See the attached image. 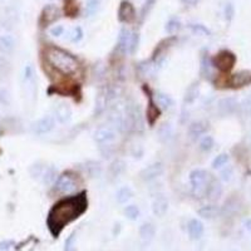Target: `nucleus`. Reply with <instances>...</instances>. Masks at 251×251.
<instances>
[{"mask_svg": "<svg viewBox=\"0 0 251 251\" xmlns=\"http://www.w3.org/2000/svg\"><path fill=\"white\" fill-rule=\"evenodd\" d=\"M200 96V83L194 82L192 84L188 85V88L186 89V93H184V104H192L197 100Z\"/></svg>", "mask_w": 251, "mask_h": 251, "instance_id": "a878e982", "label": "nucleus"}, {"mask_svg": "<svg viewBox=\"0 0 251 251\" xmlns=\"http://www.w3.org/2000/svg\"><path fill=\"white\" fill-rule=\"evenodd\" d=\"M53 188H54V192H57V194L69 196V195H73L77 191V182L70 173H62L55 180Z\"/></svg>", "mask_w": 251, "mask_h": 251, "instance_id": "0eeeda50", "label": "nucleus"}, {"mask_svg": "<svg viewBox=\"0 0 251 251\" xmlns=\"http://www.w3.org/2000/svg\"><path fill=\"white\" fill-rule=\"evenodd\" d=\"M222 195V184H221L220 180L215 179V177H210L207 187H206L205 197L209 199L210 201H218Z\"/></svg>", "mask_w": 251, "mask_h": 251, "instance_id": "a211bd4d", "label": "nucleus"}, {"mask_svg": "<svg viewBox=\"0 0 251 251\" xmlns=\"http://www.w3.org/2000/svg\"><path fill=\"white\" fill-rule=\"evenodd\" d=\"M145 128L142 111L138 103L130 100L126 102V116H124V131L142 132Z\"/></svg>", "mask_w": 251, "mask_h": 251, "instance_id": "7ed1b4c3", "label": "nucleus"}, {"mask_svg": "<svg viewBox=\"0 0 251 251\" xmlns=\"http://www.w3.org/2000/svg\"><path fill=\"white\" fill-rule=\"evenodd\" d=\"M177 42V36L176 35H169L166 39L161 40L157 44V47L154 48L153 54H152V59L156 67H160V64L164 63L165 58H166V54L168 53V50L172 48L173 46Z\"/></svg>", "mask_w": 251, "mask_h": 251, "instance_id": "1a4fd4ad", "label": "nucleus"}, {"mask_svg": "<svg viewBox=\"0 0 251 251\" xmlns=\"http://www.w3.org/2000/svg\"><path fill=\"white\" fill-rule=\"evenodd\" d=\"M215 146V139L212 136H205L200 139L199 143V149L202 152H210Z\"/></svg>", "mask_w": 251, "mask_h": 251, "instance_id": "58836bf2", "label": "nucleus"}, {"mask_svg": "<svg viewBox=\"0 0 251 251\" xmlns=\"http://www.w3.org/2000/svg\"><path fill=\"white\" fill-rule=\"evenodd\" d=\"M35 74H34V68L32 64H27L24 68V74H23V81H24L25 84H34V81H35Z\"/></svg>", "mask_w": 251, "mask_h": 251, "instance_id": "79ce46f5", "label": "nucleus"}, {"mask_svg": "<svg viewBox=\"0 0 251 251\" xmlns=\"http://www.w3.org/2000/svg\"><path fill=\"white\" fill-rule=\"evenodd\" d=\"M53 117H54V119L58 123H69L70 119H72V108L66 102L58 103V104H55L54 109H53Z\"/></svg>", "mask_w": 251, "mask_h": 251, "instance_id": "2eb2a0df", "label": "nucleus"}, {"mask_svg": "<svg viewBox=\"0 0 251 251\" xmlns=\"http://www.w3.org/2000/svg\"><path fill=\"white\" fill-rule=\"evenodd\" d=\"M184 3L188 4V5H196L199 3V0H182Z\"/></svg>", "mask_w": 251, "mask_h": 251, "instance_id": "6e6d98bb", "label": "nucleus"}, {"mask_svg": "<svg viewBox=\"0 0 251 251\" xmlns=\"http://www.w3.org/2000/svg\"><path fill=\"white\" fill-rule=\"evenodd\" d=\"M83 169H84L85 175L89 177V179H97L102 175V165L98 161L94 160H88L87 162L83 164Z\"/></svg>", "mask_w": 251, "mask_h": 251, "instance_id": "5701e85b", "label": "nucleus"}, {"mask_svg": "<svg viewBox=\"0 0 251 251\" xmlns=\"http://www.w3.org/2000/svg\"><path fill=\"white\" fill-rule=\"evenodd\" d=\"M74 244H76V233H73L66 241V248L64 251H73L74 250Z\"/></svg>", "mask_w": 251, "mask_h": 251, "instance_id": "603ef678", "label": "nucleus"}, {"mask_svg": "<svg viewBox=\"0 0 251 251\" xmlns=\"http://www.w3.org/2000/svg\"><path fill=\"white\" fill-rule=\"evenodd\" d=\"M156 66L152 61H143L141 63H138L137 66V69L139 72V76L143 77V78H149V77L153 76L154 70H156Z\"/></svg>", "mask_w": 251, "mask_h": 251, "instance_id": "7c9ffc66", "label": "nucleus"}, {"mask_svg": "<svg viewBox=\"0 0 251 251\" xmlns=\"http://www.w3.org/2000/svg\"><path fill=\"white\" fill-rule=\"evenodd\" d=\"M139 46V34L138 33H132V36H131V42H130V48H128V53L130 54H134L138 49Z\"/></svg>", "mask_w": 251, "mask_h": 251, "instance_id": "49530a36", "label": "nucleus"}, {"mask_svg": "<svg viewBox=\"0 0 251 251\" xmlns=\"http://www.w3.org/2000/svg\"><path fill=\"white\" fill-rule=\"evenodd\" d=\"M224 14H225V19H226L227 21L233 20L234 16H235V6H234L233 3H227L226 5H225Z\"/></svg>", "mask_w": 251, "mask_h": 251, "instance_id": "09e8293b", "label": "nucleus"}, {"mask_svg": "<svg viewBox=\"0 0 251 251\" xmlns=\"http://www.w3.org/2000/svg\"><path fill=\"white\" fill-rule=\"evenodd\" d=\"M230 85L233 88H242L251 84V72L250 70H240L234 73L230 77Z\"/></svg>", "mask_w": 251, "mask_h": 251, "instance_id": "6ab92c4d", "label": "nucleus"}, {"mask_svg": "<svg viewBox=\"0 0 251 251\" xmlns=\"http://www.w3.org/2000/svg\"><path fill=\"white\" fill-rule=\"evenodd\" d=\"M46 58L51 67L64 76H72L79 69L77 58L59 47H49L46 51Z\"/></svg>", "mask_w": 251, "mask_h": 251, "instance_id": "f03ea898", "label": "nucleus"}, {"mask_svg": "<svg viewBox=\"0 0 251 251\" xmlns=\"http://www.w3.org/2000/svg\"><path fill=\"white\" fill-rule=\"evenodd\" d=\"M123 215L131 221H136L137 218L141 215V211H139L138 206L136 205H127L123 209Z\"/></svg>", "mask_w": 251, "mask_h": 251, "instance_id": "e433bc0d", "label": "nucleus"}, {"mask_svg": "<svg viewBox=\"0 0 251 251\" xmlns=\"http://www.w3.org/2000/svg\"><path fill=\"white\" fill-rule=\"evenodd\" d=\"M10 102H12V97H10V93L4 88H0V104H4V106H9Z\"/></svg>", "mask_w": 251, "mask_h": 251, "instance_id": "8fccbe9b", "label": "nucleus"}, {"mask_svg": "<svg viewBox=\"0 0 251 251\" xmlns=\"http://www.w3.org/2000/svg\"><path fill=\"white\" fill-rule=\"evenodd\" d=\"M210 173L202 168H196L194 171H191L190 173V184L192 187V194L195 197H205L206 187L209 184Z\"/></svg>", "mask_w": 251, "mask_h": 251, "instance_id": "20e7f679", "label": "nucleus"}, {"mask_svg": "<svg viewBox=\"0 0 251 251\" xmlns=\"http://www.w3.org/2000/svg\"><path fill=\"white\" fill-rule=\"evenodd\" d=\"M55 124H57V121L54 119V117L47 115L44 117L39 118L36 122H34L33 126H32V130H33L35 134L42 136V134H47L54 130Z\"/></svg>", "mask_w": 251, "mask_h": 251, "instance_id": "f8f14e48", "label": "nucleus"}, {"mask_svg": "<svg viewBox=\"0 0 251 251\" xmlns=\"http://www.w3.org/2000/svg\"><path fill=\"white\" fill-rule=\"evenodd\" d=\"M212 67H214V64H212V61L210 59L209 54L207 53H202L200 58V73L201 76L203 78L209 79L211 78L212 76Z\"/></svg>", "mask_w": 251, "mask_h": 251, "instance_id": "cd10ccee", "label": "nucleus"}, {"mask_svg": "<svg viewBox=\"0 0 251 251\" xmlns=\"http://www.w3.org/2000/svg\"><path fill=\"white\" fill-rule=\"evenodd\" d=\"M210 130L209 122L203 121V119H199V121H194L188 126L187 134L191 139H199L201 136L207 134V131Z\"/></svg>", "mask_w": 251, "mask_h": 251, "instance_id": "f3484780", "label": "nucleus"}, {"mask_svg": "<svg viewBox=\"0 0 251 251\" xmlns=\"http://www.w3.org/2000/svg\"><path fill=\"white\" fill-rule=\"evenodd\" d=\"M17 48L16 38L10 34H3L0 35V54L10 55L14 53Z\"/></svg>", "mask_w": 251, "mask_h": 251, "instance_id": "aec40b11", "label": "nucleus"}, {"mask_svg": "<svg viewBox=\"0 0 251 251\" xmlns=\"http://www.w3.org/2000/svg\"><path fill=\"white\" fill-rule=\"evenodd\" d=\"M188 28H190V31L192 32L194 34L196 35H201V36H209L211 35V32L207 29L203 24H197V23H191L188 24Z\"/></svg>", "mask_w": 251, "mask_h": 251, "instance_id": "ea45409f", "label": "nucleus"}, {"mask_svg": "<svg viewBox=\"0 0 251 251\" xmlns=\"http://www.w3.org/2000/svg\"><path fill=\"white\" fill-rule=\"evenodd\" d=\"M83 36H84V32H83V29L81 27L73 28L69 33V39L73 43H79L83 39Z\"/></svg>", "mask_w": 251, "mask_h": 251, "instance_id": "a18cd8bd", "label": "nucleus"}, {"mask_svg": "<svg viewBox=\"0 0 251 251\" xmlns=\"http://www.w3.org/2000/svg\"><path fill=\"white\" fill-rule=\"evenodd\" d=\"M46 165L40 164V162H38V164L33 165V166L31 167V175L33 179H42L43 173H44V169H46Z\"/></svg>", "mask_w": 251, "mask_h": 251, "instance_id": "c03bdc74", "label": "nucleus"}, {"mask_svg": "<svg viewBox=\"0 0 251 251\" xmlns=\"http://www.w3.org/2000/svg\"><path fill=\"white\" fill-rule=\"evenodd\" d=\"M187 233L191 240H200L205 233V226H203L202 221L199 218H192L188 221Z\"/></svg>", "mask_w": 251, "mask_h": 251, "instance_id": "412c9836", "label": "nucleus"}, {"mask_svg": "<svg viewBox=\"0 0 251 251\" xmlns=\"http://www.w3.org/2000/svg\"><path fill=\"white\" fill-rule=\"evenodd\" d=\"M173 134H175V130H173V126L169 122H164V123H161L158 126L157 137L161 142H169L173 138Z\"/></svg>", "mask_w": 251, "mask_h": 251, "instance_id": "b1692460", "label": "nucleus"}, {"mask_svg": "<svg viewBox=\"0 0 251 251\" xmlns=\"http://www.w3.org/2000/svg\"><path fill=\"white\" fill-rule=\"evenodd\" d=\"M58 176V169L54 166H47L44 169V173L42 176V181L46 186H50V184H54L55 180H57Z\"/></svg>", "mask_w": 251, "mask_h": 251, "instance_id": "2f4dec72", "label": "nucleus"}, {"mask_svg": "<svg viewBox=\"0 0 251 251\" xmlns=\"http://www.w3.org/2000/svg\"><path fill=\"white\" fill-rule=\"evenodd\" d=\"M158 117H160V108L156 104V102L151 100L149 102V106H147V122L151 127L154 124V122L157 121Z\"/></svg>", "mask_w": 251, "mask_h": 251, "instance_id": "72a5a7b5", "label": "nucleus"}, {"mask_svg": "<svg viewBox=\"0 0 251 251\" xmlns=\"http://www.w3.org/2000/svg\"><path fill=\"white\" fill-rule=\"evenodd\" d=\"M154 102H156V104H158V108L161 109H169L175 103L172 97L167 93H164V92H157L154 94Z\"/></svg>", "mask_w": 251, "mask_h": 251, "instance_id": "c756f323", "label": "nucleus"}, {"mask_svg": "<svg viewBox=\"0 0 251 251\" xmlns=\"http://www.w3.org/2000/svg\"><path fill=\"white\" fill-rule=\"evenodd\" d=\"M93 138L96 143H98L100 146L113 145V142L118 138V134L116 128H113L112 126H102L98 130H96Z\"/></svg>", "mask_w": 251, "mask_h": 251, "instance_id": "9b49d317", "label": "nucleus"}, {"mask_svg": "<svg viewBox=\"0 0 251 251\" xmlns=\"http://www.w3.org/2000/svg\"><path fill=\"white\" fill-rule=\"evenodd\" d=\"M197 214L199 216L202 218H207V220H211V218H215L216 216H218L221 214V209L216 205H205L202 207L197 210Z\"/></svg>", "mask_w": 251, "mask_h": 251, "instance_id": "c85d7f7f", "label": "nucleus"}, {"mask_svg": "<svg viewBox=\"0 0 251 251\" xmlns=\"http://www.w3.org/2000/svg\"><path fill=\"white\" fill-rule=\"evenodd\" d=\"M12 72V64L4 55H0V81L8 78Z\"/></svg>", "mask_w": 251, "mask_h": 251, "instance_id": "f704fd0d", "label": "nucleus"}, {"mask_svg": "<svg viewBox=\"0 0 251 251\" xmlns=\"http://www.w3.org/2000/svg\"><path fill=\"white\" fill-rule=\"evenodd\" d=\"M156 1H157V0H145V3H143L142 5V10H141V16H142L143 18L149 16V13L152 10V8L154 6Z\"/></svg>", "mask_w": 251, "mask_h": 251, "instance_id": "de8ad7c7", "label": "nucleus"}, {"mask_svg": "<svg viewBox=\"0 0 251 251\" xmlns=\"http://www.w3.org/2000/svg\"><path fill=\"white\" fill-rule=\"evenodd\" d=\"M117 100V91L112 85L104 87L100 89L98 96L96 97V106H94V115L100 116L109 108V106L112 104L115 100Z\"/></svg>", "mask_w": 251, "mask_h": 251, "instance_id": "39448f33", "label": "nucleus"}, {"mask_svg": "<svg viewBox=\"0 0 251 251\" xmlns=\"http://www.w3.org/2000/svg\"><path fill=\"white\" fill-rule=\"evenodd\" d=\"M241 107H242V111H244L246 115H251V93L249 94L245 100H244Z\"/></svg>", "mask_w": 251, "mask_h": 251, "instance_id": "864d4df0", "label": "nucleus"}, {"mask_svg": "<svg viewBox=\"0 0 251 251\" xmlns=\"http://www.w3.org/2000/svg\"><path fill=\"white\" fill-rule=\"evenodd\" d=\"M131 36H132V32L130 29H127L126 27H122L119 33H118L117 43H116V48L115 50L117 51L118 55H123L127 54L128 48H130V42H131Z\"/></svg>", "mask_w": 251, "mask_h": 251, "instance_id": "4468645a", "label": "nucleus"}, {"mask_svg": "<svg viewBox=\"0 0 251 251\" xmlns=\"http://www.w3.org/2000/svg\"><path fill=\"white\" fill-rule=\"evenodd\" d=\"M245 227H246V230L251 233V218H248V220L245 221Z\"/></svg>", "mask_w": 251, "mask_h": 251, "instance_id": "4d7b16f0", "label": "nucleus"}, {"mask_svg": "<svg viewBox=\"0 0 251 251\" xmlns=\"http://www.w3.org/2000/svg\"><path fill=\"white\" fill-rule=\"evenodd\" d=\"M139 236L141 239L143 240L145 242H150L154 239L156 236V227L152 222H143L141 226H139Z\"/></svg>", "mask_w": 251, "mask_h": 251, "instance_id": "bb28decb", "label": "nucleus"}, {"mask_svg": "<svg viewBox=\"0 0 251 251\" xmlns=\"http://www.w3.org/2000/svg\"><path fill=\"white\" fill-rule=\"evenodd\" d=\"M230 161V156L227 153H221L218 156H216L215 160L212 161V168L214 169H221L224 168Z\"/></svg>", "mask_w": 251, "mask_h": 251, "instance_id": "4c0bfd02", "label": "nucleus"}, {"mask_svg": "<svg viewBox=\"0 0 251 251\" xmlns=\"http://www.w3.org/2000/svg\"><path fill=\"white\" fill-rule=\"evenodd\" d=\"M100 1L102 0H87V3H85V14H87V17H92L94 13L97 12L100 5Z\"/></svg>", "mask_w": 251, "mask_h": 251, "instance_id": "37998d69", "label": "nucleus"}, {"mask_svg": "<svg viewBox=\"0 0 251 251\" xmlns=\"http://www.w3.org/2000/svg\"><path fill=\"white\" fill-rule=\"evenodd\" d=\"M88 199L85 192L69 195L55 202L47 216V226L53 237H58L66 226L78 220L87 211Z\"/></svg>", "mask_w": 251, "mask_h": 251, "instance_id": "f257e3e1", "label": "nucleus"}, {"mask_svg": "<svg viewBox=\"0 0 251 251\" xmlns=\"http://www.w3.org/2000/svg\"><path fill=\"white\" fill-rule=\"evenodd\" d=\"M126 167H127V164L126 161L122 160V158H117L109 165L108 167V173L112 179H118L119 176L123 175L124 171H126Z\"/></svg>", "mask_w": 251, "mask_h": 251, "instance_id": "393cba45", "label": "nucleus"}, {"mask_svg": "<svg viewBox=\"0 0 251 251\" xmlns=\"http://www.w3.org/2000/svg\"><path fill=\"white\" fill-rule=\"evenodd\" d=\"M162 173H164V165L161 164V162H153V164L145 167L141 171L139 176H141V179L145 182H151L153 180L158 179Z\"/></svg>", "mask_w": 251, "mask_h": 251, "instance_id": "dca6fc26", "label": "nucleus"}, {"mask_svg": "<svg viewBox=\"0 0 251 251\" xmlns=\"http://www.w3.org/2000/svg\"><path fill=\"white\" fill-rule=\"evenodd\" d=\"M233 175H234L233 168H231V167H225V168L221 169L220 179L225 182H229L231 181V179H233Z\"/></svg>", "mask_w": 251, "mask_h": 251, "instance_id": "3c124183", "label": "nucleus"}, {"mask_svg": "<svg viewBox=\"0 0 251 251\" xmlns=\"http://www.w3.org/2000/svg\"><path fill=\"white\" fill-rule=\"evenodd\" d=\"M62 17V10L55 4H47L42 9L38 18V25L42 29H46L49 25L57 23Z\"/></svg>", "mask_w": 251, "mask_h": 251, "instance_id": "423d86ee", "label": "nucleus"}, {"mask_svg": "<svg viewBox=\"0 0 251 251\" xmlns=\"http://www.w3.org/2000/svg\"><path fill=\"white\" fill-rule=\"evenodd\" d=\"M237 108H239V102L234 97L221 98L218 102V106H216V111L221 117L234 115L237 111Z\"/></svg>", "mask_w": 251, "mask_h": 251, "instance_id": "ddd939ff", "label": "nucleus"}, {"mask_svg": "<svg viewBox=\"0 0 251 251\" xmlns=\"http://www.w3.org/2000/svg\"><path fill=\"white\" fill-rule=\"evenodd\" d=\"M64 33V27L63 25H55L54 28H51L50 29V34L53 36H55V38H58V36H62Z\"/></svg>", "mask_w": 251, "mask_h": 251, "instance_id": "5fc2aeb1", "label": "nucleus"}, {"mask_svg": "<svg viewBox=\"0 0 251 251\" xmlns=\"http://www.w3.org/2000/svg\"><path fill=\"white\" fill-rule=\"evenodd\" d=\"M132 197H134V191H132L130 186H123L116 194V200H117L118 203H122V205L127 203Z\"/></svg>", "mask_w": 251, "mask_h": 251, "instance_id": "473e14b6", "label": "nucleus"}, {"mask_svg": "<svg viewBox=\"0 0 251 251\" xmlns=\"http://www.w3.org/2000/svg\"><path fill=\"white\" fill-rule=\"evenodd\" d=\"M118 20L123 24H134L137 20V12L136 8L130 0H122L118 6L117 12Z\"/></svg>", "mask_w": 251, "mask_h": 251, "instance_id": "9d476101", "label": "nucleus"}, {"mask_svg": "<svg viewBox=\"0 0 251 251\" xmlns=\"http://www.w3.org/2000/svg\"><path fill=\"white\" fill-rule=\"evenodd\" d=\"M236 55L234 54L231 50H227V49H222L218 53V54L214 57L212 59V64L214 67L218 68L221 72H230L236 64Z\"/></svg>", "mask_w": 251, "mask_h": 251, "instance_id": "6e6552de", "label": "nucleus"}, {"mask_svg": "<svg viewBox=\"0 0 251 251\" xmlns=\"http://www.w3.org/2000/svg\"><path fill=\"white\" fill-rule=\"evenodd\" d=\"M181 28H182V24H181V21H180V19L171 18L166 23L165 29H166V32L169 34V35H175V34H177L180 31H181Z\"/></svg>", "mask_w": 251, "mask_h": 251, "instance_id": "c9c22d12", "label": "nucleus"}, {"mask_svg": "<svg viewBox=\"0 0 251 251\" xmlns=\"http://www.w3.org/2000/svg\"><path fill=\"white\" fill-rule=\"evenodd\" d=\"M64 12L68 17H76L77 12H78L77 0H64Z\"/></svg>", "mask_w": 251, "mask_h": 251, "instance_id": "a19ab883", "label": "nucleus"}, {"mask_svg": "<svg viewBox=\"0 0 251 251\" xmlns=\"http://www.w3.org/2000/svg\"><path fill=\"white\" fill-rule=\"evenodd\" d=\"M152 212H153L154 216H158V218H162V216L166 215L167 210H168V200L167 197L162 196H157L152 201Z\"/></svg>", "mask_w": 251, "mask_h": 251, "instance_id": "4be33fe9", "label": "nucleus"}]
</instances>
